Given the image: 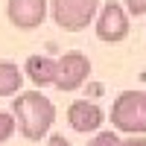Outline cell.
<instances>
[{
	"instance_id": "cell-1",
	"label": "cell",
	"mask_w": 146,
	"mask_h": 146,
	"mask_svg": "<svg viewBox=\"0 0 146 146\" xmlns=\"http://www.w3.org/2000/svg\"><path fill=\"white\" fill-rule=\"evenodd\" d=\"M12 114H15L18 129L27 140H41L56 120V105L47 96H41L38 91H27V94L15 96Z\"/></svg>"
},
{
	"instance_id": "cell-15",
	"label": "cell",
	"mask_w": 146,
	"mask_h": 146,
	"mask_svg": "<svg viewBox=\"0 0 146 146\" xmlns=\"http://www.w3.org/2000/svg\"><path fill=\"white\" fill-rule=\"evenodd\" d=\"M143 100H146V91H143Z\"/></svg>"
},
{
	"instance_id": "cell-2",
	"label": "cell",
	"mask_w": 146,
	"mask_h": 146,
	"mask_svg": "<svg viewBox=\"0 0 146 146\" xmlns=\"http://www.w3.org/2000/svg\"><path fill=\"white\" fill-rule=\"evenodd\" d=\"M111 126L126 135H146V100L143 91H123L111 105Z\"/></svg>"
},
{
	"instance_id": "cell-12",
	"label": "cell",
	"mask_w": 146,
	"mask_h": 146,
	"mask_svg": "<svg viewBox=\"0 0 146 146\" xmlns=\"http://www.w3.org/2000/svg\"><path fill=\"white\" fill-rule=\"evenodd\" d=\"M123 3H126V12H129V15H135V18L146 15V0H123Z\"/></svg>"
},
{
	"instance_id": "cell-7",
	"label": "cell",
	"mask_w": 146,
	"mask_h": 146,
	"mask_svg": "<svg viewBox=\"0 0 146 146\" xmlns=\"http://www.w3.org/2000/svg\"><path fill=\"white\" fill-rule=\"evenodd\" d=\"M102 108L96 105V102H88V100H76V102H70L67 108V123L73 131H82V135H88V131H96L102 126Z\"/></svg>"
},
{
	"instance_id": "cell-3",
	"label": "cell",
	"mask_w": 146,
	"mask_h": 146,
	"mask_svg": "<svg viewBox=\"0 0 146 146\" xmlns=\"http://www.w3.org/2000/svg\"><path fill=\"white\" fill-rule=\"evenodd\" d=\"M56 27L64 32H82L100 12V0H53L50 3Z\"/></svg>"
},
{
	"instance_id": "cell-5",
	"label": "cell",
	"mask_w": 146,
	"mask_h": 146,
	"mask_svg": "<svg viewBox=\"0 0 146 146\" xmlns=\"http://www.w3.org/2000/svg\"><path fill=\"white\" fill-rule=\"evenodd\" d=\"M91 73V62L85 53H64L62 58L56 62V88L58 91H76L85 85V79H88Z\"/></svg>"
},
{
	"instance_id": "cell-8",
	"label": "cell",
	"mask_w": 146,
	"mask_h": 146,
	"mask_svg": "<svg viewBox=\"0 0 146 146\" xmlns=\"http://www.w3.org/2000/svg\"><path fill=\"white\" fill-rule=\"evenodd\" d=\"M23 73H27L32 79V85H38V88L53 85L56 82V58H50V56H29Z\"/></svg>"
},
{
	"instance_id": "cell-13",
	"label": "cell",
	"mask_w": 146,
	"mask_h": 146,
	"mask_svg": "<svg viewBox=\"0 0 146 146\" xmlns=\"http://www.w3.org/2000/svg\"><path fill=\"white\" fill-rule=\"evenodd\" d=\"M120 146H146V135H129L126 140H120Z\"/></svg>"
},
{
	"instance_id": "cell-6",
	"label": "cell",
	"mask_w": 146,
	"mask_h": 146,
	"mask_svg": "<svg viewBox=\"0 0 146 146\" xmlns=\"http://www.w3.org/2000/svg\"><path fill=\"white\" fill-rule=\"evenodd\" d=\"M6 18L18 29H35L47 18V0H9Z\"/></svg>"
},
{
	"instance_id": "cell-10",
	"label": "cell",
	"mask_w": 146,
	"mask_h": 146,
	"mask_svg": "<svg viewBox=\"0 0 146 146\" xmlns=\"http://www.w3.org/2000/svg\"><path fill=\"white\" fill-rule=\"evenodd\" d=\"M15 129H18V120H15V114L0 111V143H6L12 135H15Z\"/></svg>"
},
{
	"instance_id": "cell-9",
	"label": "cell",
	"mask_w": 146,
	"mask_h": 146,
	"mask_svg": "<svg viewBox=\"0 0 146 146\" xmlns=\"http://www.w3.org/2000/svg\"><path fill=\"white\" fill-rule=\"evenodd\" d=\"M23 85V70L12 62H0V96L18 94Z\"/></svg>"
},
{
	"instance_id": "cell-14",
	"label": "cell",
	"mask_w": 146,
	"mask_h": 146,
	"mask_svg": "<svg viewBox=\"0 0 146 146\" xmlns=\"http://www.w3.org/2000/svg\"><path fill=\"white\" fill-rule=\"evenodd\" d=\"M47 146H73V143H70L64 135H53L50 140H47Z\"/></svg>"
},
{
	"instance_id": "cell-4",
	"label": "cell",
	"mask_w": 146,
	"mask_h": 146,
	"mask_svg": "<svg viewBox=\"0 0 146 146\" xmlns=\"http://www.w3.org/2000/svg\"><path fill=\"white\" fill-rule=\"evenodd\" d=\"M96 35L105 44H120L129 35V12L120 3H102L96 12Z\"/></svg>"
},
{
	"instance_id": "cell-11",
	"label": "cell",
	"mask_w": 146,
	"mask_h": 146,
	"mask_svg": "<svg viewBox=\"0 0 146 146\" xmlns=\"http://www.w3.org/2000/svg\"><path fill=\"white\" fill-rule=\"evenodd\" d=\"M85 146H120V137L114 135V131H100L91 143H85Z\"/></svg>"
}]
</instances>
